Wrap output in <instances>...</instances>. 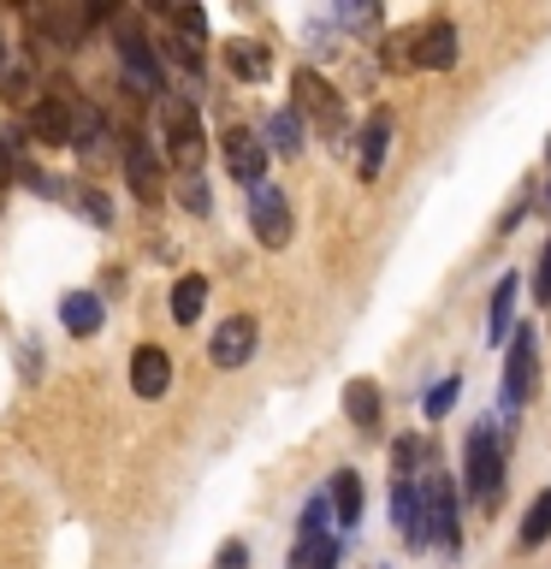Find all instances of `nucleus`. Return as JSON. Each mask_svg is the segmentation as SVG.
I'll list each match as a JSON object with an SVG mask.
<instances>
[{
  "instance_id": "obj_1",
  "label": "nucleus",
  "mask_w": 551,
  "mask_h": 569,
  "mask_svg": "<svg viewBox=\"0 0 551 569\" xmlns=\"http://www.w3.org/2000/svg\"><path fill=\"white\" fill-rule=\"evenodd\" d=\"M504 469H510V427H498L492 416H480L462 439V480L457 492L474 510H492L504 498Z\"/></svg>"
},
{
  "instance_id": "obj_2",
  "label": "nucleus",
  "mask_w": 551,
  "mask_h": 569,
  "mask_svg": "<svg viewBox=\"0 0 551 569\" xmlns=\"http://www.w3.org/2000/svg\"><path fill=\"white\" fill-rule=\"evenodd\" d=\"M421 522H427V546L439 551H462V505H457V480L444 469H427L421 480Z\"/></svg>"
},
{
  "instance_id": "obj_3",
  "label": "nucleus",
  "mask_w": 551,
  "mask_h": 569,
  "mask_svg": "<svg viewBox=\"0 0 551 569\" xmlns=\"http://www.w3.org/2000/svg\"><path fill=\"white\" fill-rule=\"evenodd\" d=\"M154 113H160L167 154H172L184 172H196V160L208 154V131H202V107H196V96H160Z\"/></svg>"
},
{
  "instance_id": "obj_4",
  "label": "nucleus",
  "mask_w": 551,
  "mask_h": 569,
  "mask_svg": "<svg viewBox=\"0 0 551 569\" xmlns=\"http://www.w3.org/2000/svg\"><path fill=\"white\" fill-rule=\"evenodd\" d=\"M291 89H297V101H291V107H297L302 119H314L320 131L332 137V149L344 154V149H350V131H344V101H338V89L320 78L314 66H302L297 78H291Z\"/></svg>"
},
{
  "instance_id": "obj_5",
  "label": "nucleus",
  "mask_w": 551,
  "mask_h": 569,
  "mask_svg": "<svg viewBox=\"0 0 551 569\" xmlns=\"http://www.w3.org/2000/svg\"><path fill=\"white\" fill-rule=\"evenodd\" d=\"M533 391H540V332H533V327H515V332H510V356H504V391H498L504 416L528 409Z\"/></svg>"
},
{
  "instance_id": "obj_6",
  "label": "nucleus",
  "mask_w": 551,
  "mask_h": 569,
  "mask_svg": "<svg viewBox=\"0 0 551 569\" xmlns=\"http://www.w3.org/2000/svg\"><path fill=\"white\" fill-rule=\"evenodd\" d=\"M113 48H119V66H124V83L149 89V96H167V89H160V60H154L149 36L137 30L131 12H113Z\"/></svg>"
},
{
  "instance_id": "obj_7",
  "label": "nucleus",
  "mask_w": 551,
  "mask_h": 569,
  "mask_svg": "<svg viewBox=\"0 0 551 569\" xmlns=\"http://www.w3.org/2000/svg\"><path fill=\"white\" fill-rule=\"evenodd\" d=\"M249 231H256L261 249H284L291 243V202H284V190L273 184V178H261V184H249Z\"/></svg>"
},
{
  "instance_id": "obj_8",
  "label": "nucleus",
  "mask_w": 551,
  "mask_h": 569,
  "mask_svg": "<svg viewBox=\"0 0 551 569\" xmlns=\"http://www.w3.org/2000/svg\"><path fill=\"white\" fill-rule=\"evenodd\" d=\"M256 345H261V320L256 315H226L220 327L208 332V362L220 373H238L249 356H256Z\"/></svg>"
},
{
  "instance_id": "obj_9",
  "label": "nucleus",
  "mask_w": 551,
  "mask_h": 569,
  "mask_svg": "<svg viewBox=\"0 0 551 569\" xmlns=\"http://www.w3.org/2000/svg\"><path fill=\"white\" fill-rule=\"evenodd\" d=\"M462 60V36L451 18H427V24L409 36V66H421V71H451Z\"/></svg>"
},
{
  "instance_id": "obj_10",
  "label": "nucleus",
  "mask_w": 551,
  "mask_h": 569,
  "mask_svg": "<svg viewBox=\"0 0 551 569\" xmlns=\"http://www.w3.org/2000/svg\"><path fill=\"white\" fill-rule=\"evenodd\" d=\"M220 160L238 184H261L267 178V142L256 131H243V124H226L220 131Z\"/></svg>"
},
{
  "instance_id": "obj_11",
  "label": "nucleus",
  "mask_w": 551,
  "mask_h": 569,
  "mask_svg": "<svg viewBox=\"0 0 551 569\" xmlns=\"http://www.w3.org/2000/svg\"><path fill=\"white\" fill-rule=\"evenodd\" d=\"M71 89H60V96H48V101H36L30 107V142L24 149H66L71 142Z\"/></svg>"
},
{
  "instance_id": "obj_12",
  "label": "nucleus",
  "mask_w": 551,
  "mask_h": 569,
  "mask_svg": "<svg viewBox=\"0 0 551 569\" xmlns=\"http://www.w3.org/2000/svg\"><path fill=\"white\" fill-rule=\"evenodd\" d=\"M344 421L362 439H380L385 433V391H380V380H350L344 386Z\"/></svg>"
},
{
  "instance_id": "obj_13",
  "label": "nucleus",
  "mask_w": 551,
  "mask_h": 569,
  "mask_svg": "<svg viewBox=\"0 0 551 569\" xmlns=\"http://www.w3.org/2000/svg\"><path fill=\"white\" fill-rule=\"evenodd\" d=\"M131 391L142 403H160L172 391V356L160 345H137L131 350Z\"/></svg>"
},
{
  "instance_id": "obj_14",
  "label": "nucleus",
  "mask_w": 551,
  "mask_h": 569,
  "mask_svg": "<svg viewBox=\"0 0 551 569\" xmlns=\"http://www.w3.org/2000/svg\"><path fill=\"white\" fill-rule=\"evenodd\" d=\"M350 142H355V178H362V184H373V178H380V167H385V154H391V113H368L362 131H355Z\"/></svg>"
},
{
  "instance_id": "obj_15",
  "label": "nucleus",
  "mask_w": 551,
  "mask_h": 569,
  "mask_svg": "<svg viewBox=\"0 0 551 569\" xmlns=\"http://www.w3.org/2000/svg\"><path fill=\"white\" fill-rule=\"evenodd\" d=\"M327 505H332V516H338V533H355V528H362V510H368L362 475H355V469H338V475L327 480Z\"/></svg>"
},
{
  "instance_id": "obj_16",
  "label": "nucleus",
  "mask_w": 551,
  "mask_h": 569,
  "mask_svg": "<svg viewBox=\"0 0 551 569\" xmlns=\"http://www.w3.org/2000/svg\"><path fill=\"white\" fill-rule=\"evenodd\" d=\"M515 297H522V273H498L492 284V302H487V345H510V332H515Z\"/></svg>"
},
{
  "instance_id": "obj_17",
  "label": "nucleus",
  "mask_w": 551,
  "mask_h": 569,
  "mask_svg": "<svg viewBox=\"0 0 551 569\" xmlns=\"http://www.w3.org/2000/svg\"><path fill=\"white\" fill-rule=\"evenodd\" d=\"M107 137H113V124H107V113H101V107H89V101H78V107H71V142H66L71 154H83V160H101V154H107Z\"/></svg>"
},
{
  "instance_id": "obj_18",
  "label": "nucleus",
  "mask_w": 551,
  "mask_h": 569,
  "mask_svg": "<svg viewBox=\"0 0 551 569\" xmlns=\"http://www.w3.org/2000/svg\"><path fill=\"white\" fill-rule=\"evenodd\" d=\"M160 172H167V167H160V149H154V142H124V184H131L137 190V202H154V196H160Z\"/></svg>"
},
{
  "instance_id": "obj_19",
  "label": "nucleus",
  "mask_w": 551,
  "mask_h": 569,
  "mask_svg": "<svg viewBox=\"0 0 551 569\" xmlns=\"http://www.w3.org/2000/svg\"><path fill=\"white\" fill-rule=\"evenodd\" d=\"M391 522H398L409 551H427V522H421V480H398L391 487Z\"/></svg>"
},
{
  "instance_id": "obj_20",
  "label": "nucleus",
  "mask_w": 551,
  "mask_h": 569,
  "mask_svg": "<svg viewBox=\"0 0 551 569\" xmlns=\"http://www.w3.org/2000/svg\"><path fill=\"white\" fill-rule=\"evenodd\" d=\"M60 327H66L71 338H96V332L107 327L101 291H66V297H60Z\"/></svg>"
},
{
  "instance_id": "obj_21",
  "label": "nucleus",
  "mask_w": 551,
  "mask_h": 569,
  "mask_svg": "<svg viewBox=\"0 0 551 569\" xmlns=\"http://www.w3.org/2000/svg\"><path fill=\"white\" fill-rule=\"evenodd\" d=\"M226 71L238 83H267V71H273V53H267L256 36H231L226 42Z\"/></svg>"
},
{
  "instance_id": "obj_22",
  "label": "nucleus",
  "mask_w": 551,
  "mask_h": 569,
  "mask_svg": "<svg viewBox=\"0 0 551 569\" xmlns=\"http://www.w3.org/2000/svg\"><path fill=\"white\" fill-rule=\"evenodd\" d=\"M208 291H213V284H208L202 273H178V279H172V297H167L172 327H196V320H202V309H208Z\"/></svg>"
},
{
  "instance_id": "obj_23",
  "label": "nucleus",
  "mask_w": 551,
  "mask_h": 569,
  "mask_svg": "<svg viewBox=\"0 0 551 569\" xmlns=\"http://www.w3.org/2000/svg\"><path fill=\"white\" fill-rule=\"evenodd\" d=\"M267 154H302V113L297 107H273L267 113Z\"/></svg>"
},
{
  "instance_id": "obj_24",
  "label": "nucleus",
  "mask_w": 551,
  "mask_h": 569,
  "mask_svg": "<svg viewBox=\"0 0 551 569\" xmlns=\"http://www.w3.org/2000/svg\"><path fill=\"white\" fill-rule=\"evenodd\" d=\"M545 540H551V487L533 492V505L522 510V528H515V546L522 551H540Z\"/></svg>"
},
{
  "instance_id": "obj_25",
  "label": "nucleus",
  "mask_w": 551,
  "mask_h": 569,
  "mask_svg": "<svg viewBox=\"0 0 551 569\" xmlns=\"http://www.w3.org/2000/svg\"><path fill=\"white\" fill-rule=\"evenodd\" d=\"M427 433H403V439H391V475L398 480H421L427 469Z\"/></svg>"
},
{
  "instance_id": "obj_26",
  "label": "nucleus",
  "mask_w": 551,
  "mask_h": 569,
  "mask_svg": "<svg viewBox=\"0 0 551 569\" xmlns=\"http://www.w3.org/2000/svg\"><path fill=\"white\" fill-rule=\"evenodd\" d=\"M36 24H42L48 30V42L53 48H83V30H89V18L83 12H42V18H36Z\"/></svg>"
},
{
  "instance_id": "obj_27",
  "label": "nucleus",
  "mask_w": 551,
  "mask_h": 569,
  "mask_svg": "<svg viewBox=\"0 0 551 569\" xmlns=\"http://www.w3.org/2000/svg\"><path fill=\"white\" fill-rule=\"evenodd\" d=\"M172 196H178V208H184L190 220H208V213H213V190H208L202 172H184V178L172 184Z\"/></svg>"
},
{
  "instance_id": "obj_28",
  "label": "nucleus",
  "mask_w": 551,
  "mask_h": 569,
  "mask_svg": "<svg viewBox=\"0 0 551 569\" xmlns=\"http://www.w3.org/2000/svg\"><path fill=\"white\" fill-rule=\"evenodd\" d=\"M66 208H78L89 226H113V202L96 184H66Z\"/></svg>"
},
{
  "instance_id": "obj_29",
  "label": "nucleus",
  "mask_w": 551,
  "mask_h": 569,
  "mask_svg": "<svg viewBox=\"0 0 551 569\" xmlns=\"http://www.w3.org/2000/svg\"><path fill=\"white\" fill-rule=\"evenodd\" d=\"M457 398H462V373H444V380H433V391H421V416L444 421L457 409Z\"/></svg>"
},
{
  "instance_id": "obj_30",
  "label": "nucleus",
  "mask_w": 551,
  "mask_h": 569,
  "mask_svg": "<svg viewBox=\"0 0 551 569\" xmlns=\"http://www.w3.org/2000/svg\"><path fill=\"white\" fill-rule=\"evenodd\" d=\"M0 89H7V101L30 107L36 101V71L30 66H7V71H0Z\"/></svg>"
},
{
  "instance_id": "obj_31",
  "label": "nucleus",
  "mask_w": 551,
  "mask_h": 569,
  "mask_svg": "<svg viewBox=\"0 0 551 569\" xmlns=\"http://www.w3.org/2000/svg\"><path fill=\"white\" fill-rule=\"evenodd\" d=\"M172 24H178V42H202V36H208V12L202 7H172Z\"/></svg>"
},
{
  "instance_id": "obj_32",
  "label": "nucleus",
  "mask_w": 551,
  "mask_h": 569,
  "mask_svg": "<svg viewBox=\"0 0 551 569\" xmlns=\"http://www.w3.org/2000/svg\"><path fill=\"white\" fill-rule=\"evenodd\" d=\"M327 18L344 30H380V7H332Z\"/></svg>"
},
{
  "instance_id": "obj_33",
  "label": "nucleus",
  "mask_w": 551,
  "mask_h": 569,
  "mask_svg": "<svg viewBox=\"0 0 551 569\" xmlns=\"http://www.w3.org/2000/svg\"><path fill=\"white\" fill-rule=\"evenodd\" d=\"M338 563H344V546H338L332 533H327V540H314L309 551H302V569H338Z\"/></svg>"
},
{
  "instance_id": "obj_34",
  "label": "nucleus",
  "mask_w": 551,
  "mask_h": 569,
  "mask_svg": "<svg viewBox=\"0 0 551 569\" xmlns=\"http://www.w3.org/2000/svg\"><path fill=\"white\" fill-rule=\"evenodd\" d=\"M528 208H533V196H515V202H510L504 213H498V238H510L515 220H528Z\"/></svg>"
},
{
  "instance_id": "obj_35",
  "label": "nucleus",
  "mask_w": 551,
  "mask_h": 569,
  "mask_svg": "<svg viewBox=\"0 0 551 569\" xmlns=\"http://www.w3.org/2000/svg\"><path fill=\"white\" fill-rule=\"evenodd\" d=\"M213 569H249V546L243 540H226L220 558H213Z\"/></svg>"
},
{
  "instance_id": "obj_36",
  "label": "nucleus",
  "mask_w": 551,
  "mask_h": 569,
  "mask_svg": "<svg viewBox=\"0 0 551 569\" xmlns=\"http://www.w3.org/2000/svg\"><path fill=\"white\" fill-rule=\"evenodd\" d=\"M533 302H545V309H551V243L540 256V273H533Z\"/></svg>"
},
{
  "instance_id": "obj_37",
  "label": "nucleus",
  "mask_w": 551,
  "mask_h": 569,
  "mask_svg": "<svg viewBox=\"0 0 551 569\" xmlns=\"http://www.w3.org/2000/svg\"><path fill=\"white\" fill-rule=\"evenodd\" d=\"M284 569H302V551H291V563H284Z\"/></svg>"
},
{
  "instance_id": "obj_38",
  "label": "nucleus",
  "mask_w": 551,
  "mask_h": 569,
  "mask_svg": "<svg viewBox=\"0 0 551 569\" xmlns=\"http://www.w3.org/2000/svg\"><path fill=\"white\" fill-rule=\"evenodd\" d=\"M540 208H545V213H551V184H545V196H540Z\"/></svg>"
},
{
  "instance_id": "obj_39",
  "label": "nucleus",
  "mask_w": 551,
  "mask_h": 569,
  "mask_svg": "<svg viewBox=\"0 0 551 569\" xmlns=\"http://www.w3.org/2000/svg\"><path fill=\"white\" fill-rule=\"evenodd\" d=\"M0 71H7V42H0Z\"/></svg>"
},
{
  "instance_id": "obj_40",
  "label": "nucleus",
  "mask_w": 551,
  "mask_h": 569,
  "mask_svg": "<svg viewBox=\"0 0 551 569\" xmlns=\"http://www.w3.org/2000/svg\"><path fill=\"white\" fill-rule=\"evenodd\" d=\"M545 160H551V142H545Z\"/></svg>"
}]
</instances>
